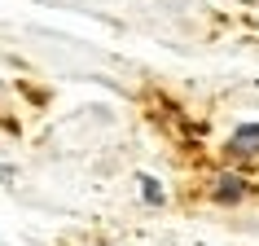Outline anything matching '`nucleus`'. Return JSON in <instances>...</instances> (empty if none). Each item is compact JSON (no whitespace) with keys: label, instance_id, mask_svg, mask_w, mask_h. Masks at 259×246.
<instances>
[{"label":"nucleus","instance_id":"1","mask_svg":"<svg viewBox=\"0 0 259 246\" xmlns=\"http://www.w3.org/2000/svg\"><path fill=\"white\" fill-rule=\"evenodd\" d=\"M255 193V185L242 176V172H220L215 180H211V202L220 207H233V202H246Z\"/></svg>","mask_w":259,"mask_h":246},{"label":"nucleus","instance_id":"2","mask_svg":"<svg viewBox=\"0 0 259 246\" xmlns=\"http://www.w3.org/2000/svg\"><path fill=\"white\" fill-rule=\"evenodd\" d=\"M229 158L233 163H255L259 158V123H237V128H233Z\"/></svg>","mask_w":259,"mask_h":246},{"label":"nucleus","instance_id":"3","mask_svg":"<svg viewBox=\"0 0 259 246\" xmlns=\"http://www.w3.org/2000/svg\"><path fill=\"white\" fill-rule=\"evenodd\" d=\"M137 185H141V198H145V202H150V207H163V202H167L163 185H158V180H154V176H145V172H141V176H137Z\"/></svg>","mask_w":259,"mask_h":246}]
</instances>
